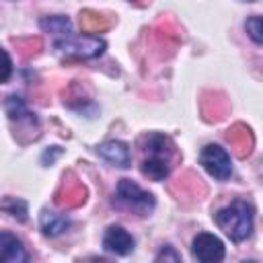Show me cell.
Wrapping results in <instances>:
<instances>
[{"label": "cell", "mask_w": 263, "mask_h": 263, "mask_svg": "<svg viewBox=\"0 0 263 263\" xmlns=\"http://www.w3.org/2000/svg\"><path fill=\"white\" fill-rule=\"evenodd\" d=\"M156 259H173V261H179V255H175L173 251H166V253L162 251V253H160Z\"/></svg>", "instance_id": "9a60e30c"}, {"label": "cell", "mask_w": 263, "mask_h": 263, "mask_svg": "<svg viewBox=\"0 0 263 263\" xmlns=\"http://www.w3.org/2000/svg\"><path fill=\"white\" fill-rule=\"evenodd\" d=\"M41 27H43V31L53 33L60 39H64V37H68L72 33L70 31V21L66 16H49V18H43L41 21Z\"/></svg>", "instance_id": "8fae6325"}, {"label": "cell", "mask_w": 263, "mask_h": 263, "mask_svg": "<svg viewBox=\"0 0 263 263\" xmlns=\"http://www.w3.org/2000/svg\"><path fill=\"white\" fill-rule=\"evenodd\" d=\"M216 224L230 236V240L240 242L251 236L253 230V208L247 201H232L230 205L216 212Z\"/></svg>", "instance_id": "6da1fadb"}, {"label": "cell", "mask_w": 263, "mask_h": 263, "mask_svg": "<svg viewBox=\"0 0 263 263\" xmlns=\"http://www.w3.org/2000/svg\"><path fill=\"white\" fill-rule=\"evenodd\" d=\"M55 47L60 51H66L70 55L76 58H95L101 55L105 49V41L99 37H90V35H80V37H64V39H55Z\"/></svg>", "instance_id": "277c9868"}, {"label": "cell", "mask_w": 263, "mask_h": 263, "mask_svg": "<svg viewBox=\"0 0 263 263\" xmlns=\"http://www.w3.org/2000/svg\"><path fill=\"white\" fill-rule=\"evenodd\" d=\"M68 218L62 216V214H55V212H43L41 214V230L49 236H55L60 232H64L68 228Z\"/></svg>", "instance_id": "30bf717a"}, {"label": "cell", "mask_w": 263, "mask_h": 263, "mask_svg": "<svg viewBox=\"0 0 263 263\" xmlns=\"http://www.w3.org/2000/svg\"><path fill=\"white\" fill-rule=\"evenodd\" d=\"M6 111H8V115L14 119H18V117H23V115H27V109H25V103L18 99V97H8V101H6Z\"/></svg>", "instance_id": "4fadbf2b"}, {"label": "cell", "mask_w": 263, "mask_h": 263, "mask_svg": "<svg viewBox=\"0 0 263 263\" xmlns=\"http://www.w3.org/2000/svg\"><path fill=\"white\" fill-rule=\"evenodd\" d=\"M191 251H193V257L201 263H216L224 259V242L210 232L197 234L193 238Z\"/></svg>", "instance_id": "8992f818"}, {"label": "cell", "mask_w": 263, "mask_h": 263, "mask_svg": "<svg viewBox=\"0 0 263 263\" xmlns=\"http://www.w3.org/2000/svg\"><path fill=\"white\" fill-rule=\"evenodd\" d=\"M199 162L203 164V168H205L212 177H216V179H220V181H224V179H228V177L232 175V164H230L228 152H226L224 148L216 146V144H208V146L201 150Z\"/></svg>", "instance_id": "5b68a950"}, {"label": "cell", "mask_w": 263, "mask_h": 263, "mask_svg": "<svg viewBox=\"0 0 263 263\" xmlns=\"http://www.w3.org/2000/svg\"><path fill=\"white\" fill-rule=\"evenodd\" d=\"M99 154L107 162H111L115 166H121V168L132 164V152H129L127 144H123V142H115V140L113 142H105V144L99 146Z\"/></svg>", "instance_id": "ba28073f"}, {"label": "cell", "mask_w": 263, "mask_h": 263, "mask_svg": "<svg viewBox=\"0 0 263 263\" xmlns=\"http://www.w3.org/2000/svg\"><path fill=\"white\" fill-rule=\"evenodd\" d=\"M168 140L162 138V136H152L150 144L146 146V152H148V158H144L142 162V173L154 181H160L168 175V152L171 148H166Z\"/></svg>", "instance_id": "7a4b0ae2"}, {"label": "cell", "mask_w": 263, "mask_h": 263, "mask_svg": "<svg viewBox=\"0 0 263 263\" xmlns=\"http://www.w3.org/2000/svg\"><path fill=\"white\" fill-rule=\"evenodd\" d=\"M0 251H2V259L8 261V263H23L27 261V253H25V247L23 242L12 236L10 232H2L0 234Z\"/></svg>", "instance_id": "9c48e42d"}, {"label": "cell", "mask_w": 263, "mask_h": 263, "mask_svg": "<svg viewBox=\"0 0 263 263\" xmlns=\"http://www.w3.org/2000/svg\"><path fill=\"white\" fill-rule=\"evenodd\" d=\"M117 201L123 208H127L132 212H138L140 216L148 214L154 208V197L148 191H142L129 179H121L119 181V185H117Z\"/></svg>", "instance_id": "3957f363"}, {"label": "cell", "mask_w": 263, "mask_h": 263, "mask_svg": "<svg viewBox=\"0 0 263 263\" xmlns=\"http://www.w3.org/2000/svg\"><path fill=\"white\" fill-rule=\"evenodd\" d=\"M4 62H6V66H4V76H2V80L6 82L8 76H10V58H8V51H4Z\"/></svg>", "instance_id": "5bb4252c"}, {"label": "cell", "mask_w": 263, "mask_h": 263, "mask_svg": "<svg viewBox=\"0 0 263 263\" xmlns=\"http://www.w3.org/2000/svg\"><path fill=\"white\" fill-rule=\"evenodd\" d=\"M134 245L136 242H134L132 234L121 226H109L103 236L105 251H109L113 255H129L134 251Z\"/></svg>", "instance_id": "52a82bcc"}, {"label": "cell", "mask_w": 263, "mask_h": 263, "mask_svg": "<svg viewBox=\"0 0 263 263\" xmlns=\"http://www.w3.org/2000/svg\"><path fill=\"white\" fill-rule=\"evenodd\" d=\"M247 33L255 43H263V16H251L247 21Z\"/></svg>", "instance_id": "7c38bea8"}]
</instances>
